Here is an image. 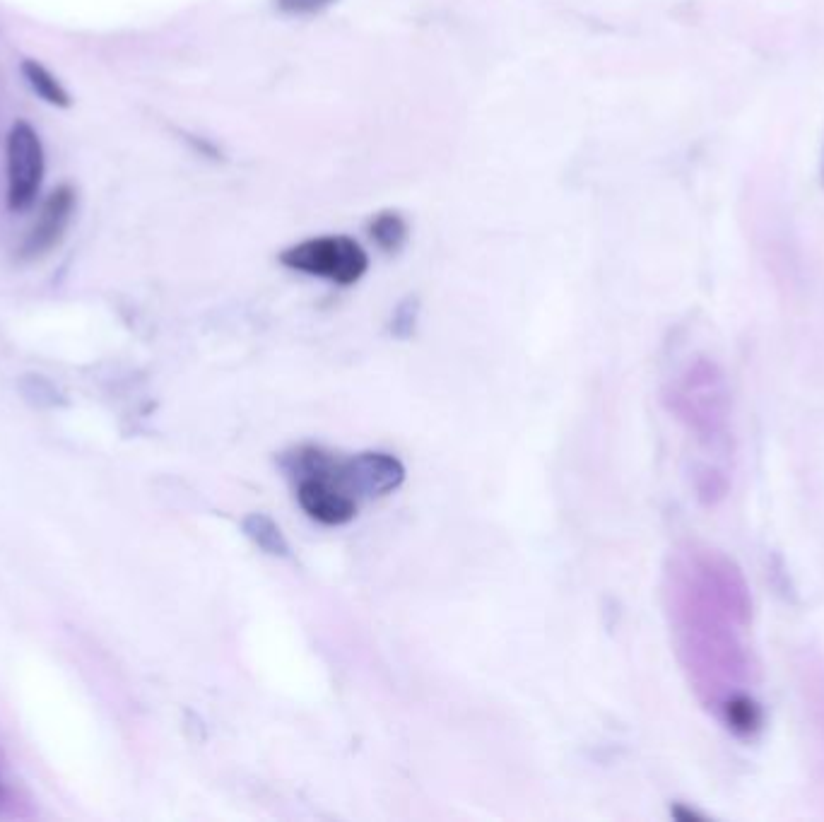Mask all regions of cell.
Listing matches in <instances>:
<instances>
[{
  "instance_id": "cell-1",
  "label": "cell",
  "mask_w": 824,
  "mask_h": 822,
  "mask_svg": "<svg viewBox=\"0 0 824 822\" xmlns=\"http://www.w3.org/2000/svg\"><path fill=\"white\" fill-rule=\"evenodd\" d=\"M675 603L694 690L728 731L752 736L759 704L747 642L752 601L743 572L716 550H690L678 572Z\"/></svg>"
},
{
  "instance_id": "cell-2",
  "label": "cell",
  "mask_w": 824,
  "mask_h": 822,
  "mask_svg": "<svg viewBox=\"0 0 824 822\" xmlns=\"http://www.w3.org/2000/svg\"><path fill=\"white\" fill-rule=\"evenodd\" d=\"M280 263L297 273L331 280L335 285H355L367 273L369 256L355 239L331 234L290 246L280 254Z\"/></svg>"
},
{
  "instance_id": "cell-3",
  "label": "cell",
  "mask_w": 824,
  "mask_h": 822,
  "mask_svg": "<svg viewBox=\"0 0 824 822\" xmlns=\"http://www.w3.org/2000/svg\"><path fill=\"white\" fill-rule=\"evenodd\" d=\"M680 401L685 418L702 439L726 444L728 437V389L714 364H697L687 374Z\"/></svg>"
},
{
  "instance_id": "cell-4",
  "label": "cell",
  "mask_w": 824,
  "mask_h": 822,
  "mask_svg": "<svg viewBox=\"0 0 824 822\" xmlns=\"http://www.w3.org/2000/svg\"><path fill=\"white\" fill-rule=\"evenodd\" d=\"M8 208L22 210L32 208L44 181V148L37 131L27 121H17L10 128L8 145Z\"/></svg>"
},
{
  "instance_id": "cell-5",
  "label": "cell",
  "mask_w": 824,
  "mask_h": 822,
  "mask_svg": "<svg viewBox=\"0 0 824 822\" xmlns=\"http://www.w3.org/2000/svg\"><path fill=\"white\" fill-rule=\"evenodd\" d=\"M338 463L331 473L297 480L299 507L309 519L323 526H345L359 512L357 497L338 480Z\"/></svg>"
},
{
  "instance_id": "cell-6",
  "label": "cell",
  "mask_w": 824,
  "mask_h": 822,
  "mask_svg": "<svg viewBox=\"0 0 824 822\" xmlns=\"http://www.w3.org/2000/svg\"><path fill=\"white\" fill-rule=\"evenodd\" d=\"M338 480L359 497L393 495L405 483V466L386 451H362L338 463Z\"/></svg>"
},
{
  "instance_id": "cell-7",
  "label": "cell",
  "mask_w": 824,
  "mask_h": 822,
  "mask_svg": "<svg viewBox=\"0 0 824 822\" xmlns=\"http://www.w3.org/2000/svg\"><path fill=\"white\" fill-rule=\"evenodd\" d=\"M75 210V191L70 186H61L46 198L41 205V213L37 222L29 230L25 244L20 249V258L25 261H34V258L46 256L54 251L58 244L66 237V230L70 225V217Z\"/></svg>"
},
{
  "instance_id": "cell-8",
  "label": "cell",
  "mask_w": 824,
  "mask_h": 822,
  "mask_svg": "<svg viewBox=\"0 0 824 822\" xmlns=\"http://www.w3.org/2000/svg\"><path fill=\"white\" fill-rule=\"evenodd\" d=\"M241 526H244L246 538H249L258 550H263V553L273 557H290V543H287L285 533H282V528L275 524L268 514H249Z\"/></svg>"
},
{
  "instance_id": "cell-9",
  "label": "cell",
  "mask_w": 824,
  "mask_h": 822,
  "mask_svg": "<svg viewBox=\"0 0 824 822\" xmlns=\"http://www.w3.org/2000/svg\"><path fill=\"white\" fill-rule=\"evenodd\" d=\"M22 75H25L27 85L32 87V92L37 97L44 99L46 104H54V107H61L66 109L70 107V99L66 87L58 82L56 75H51L49 70H46L41 63L32 61V58H27V61H22Z\"/></svg>"
},
{
  "instance_id": "cell-10",
  "label": "cell",
  "mask_w": 824,
  "mask_h": 822,
  "mask_svg": "<svg viewBox=\"0 0 824 822\" xmlns=\"http://www.w3.org/2000/svg\"><path fill=\"white\" fill-rule=\"evenodd\" d=\"M369 234L379 249L388 251V254H396L400 246L408 239V225L398 213H381L376 215L372 222H369Z\"/></svg>"
},
{
  "instance_id": "cell-11",
  "label": "cell",
  "mask_w": 824,
  "mask_h": 822,
  "mask_svg": "<svg viewBox=\"0 0 824 822\" xmlns=\"http://www.w3.org/2000/svg\"><path fill=\"white\" fill-rule=\"evenodd\" d=\"M805 692H810L812 709L817 714V724H820V731L824 733V673L810 671V688H805Z\"/></svg>"
},
{
  "instance_id": "cell-12",
  "label": "cell",
  "mask_w": 824,
  "mask_h": 822,
  "mask_svg": "<svg viewBox=\"0 0 824 822\" xmlns=\"http://www.w3.org/2000/svg\"><path fill=\"white\" fill-rule=\"evenodd\" d=\"M328 3H331V0H278V8L290 15H309L326 8Z\"/></svg>"
}]
</instances>
